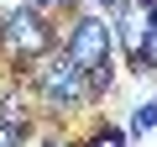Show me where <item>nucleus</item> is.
I'll return each mask as SVG.
<instances>
[{
  "instance_id": "20e7f679",
  "label": "nucleus",
  "mask_w": 157,
  "mask_h": 147,
  "mask_svg": "<svg viewBox=\"0 0 157 147\" xmlns=\"http://www.w3.org/2000/svg\"><path fill=\"white\" fill-rule=\"evenodd\" d=\"M152 11H157V6H147V0H121L115 11H105V21H110V37H115V47L126 53L131 74H141V47H147Z\"/></svg>"
},
{
  "instance_id": "f8f14e48",
  "label": "nucleus",
  "mask_w": 157,
  "mask_h": 147,
  "mask_svg": "<svg viewBox=\"0 0 157 147\" xmlns=\"http://www.w3.org/2000/svg\"><path fill=\"white\" fill-rule=\"evenodd\" d=\"M147 6H157V0H147Z\"/></svg>"
},
{
  "instance_id": "6e6552de",
  "label": "nucleus",
  "mask_w": 157,
  "mask_h": 147,
  "mask_svg": "<svg viewBox=\"0 0 157 147\" xmlns=\"http://www.w3.org/2000/svg\"><path fill=\"white\" fill-rule=\"evenodd\" d=\"M26 137H32V131H21V126H11V121H0V147H26Z\"/></svg>"
},
{
  "instance_id": "423d86ee",
  "label": "nucleus",
  "mask_w": 157,
  "mask_h": 147,
  "mask_svg": "<svg viewBox=\"0 0 157 147\" xmlns=\"http://www.w3.org/2000/svg\"><path fill=\"white\" fill-rule=\"evenodd\" d=\"M152 126H157V100H141V105L131 110V126H126V131H131V137H147Z\"/></svg>"
},
{
  "instance_id": "0eeeda50",
  "label": "nucleus",
  "mask_w": 157,
  "mask_h": 147,
  "mask_svg": "<svg viewBox=\"0 0 157 147\" xmlns=\"http://www.w3.org/2000/svg\"><path fill=\"white\" fill-rule=\"evenodd\" d=\"M141 74L157 79V11H152V26H147V47H141Z\"/></svg>"
},
{
  "instance_id": "1a4fd4ad",
  "label": "nucleus",
  "mask_w": 157,
  "mask_h": 147,
  "mask_svg": "<svg viewBox=\"0 0 157 147\" xmlns=\"http://www.w3.org/2000/svg\"><path fill=\"white\" fill-rule=\"evenodd\" d=\"M26 6H37L42 16H47V11H68V16H73V11H78V0H26Z\"/></svg>"
},
{
  "instance_id": "f03ea898",
  "label": "nucleus",
  "mask_w": 157,
  "mask_h": 147,
  "mask_svg": "<svg viewBox=\"0 0 157 147\" xmlns=\"http://www.w3.org/2000/svg\"><path fill=\"white\" fill-rule=\"evenodd\" d=\"M26 89L37 95V105L47 110V116H73V110H89L94 100H89V79H84V68H78L63 47H52L47 58H37L32 68H26Z\"/></svg>"
},
{
  "instance_id": "39448f33",
  "label": "nucleus",
  "mask_w": 157,
  "mask_h": 147,
  "mask_svg": "<svg viewBox=\"0 0 157 147\" xmlns=\"http://www.w3.org/2000/svg\"><path fill=\"white\" fill-rule=\"evenodd\" d=\"M78 147H126V131H121V126H110V121H94V126H89V137L78 142Z\"/></svg>"
},
{
  "instance_id": "f257e3e1",
  "label": "nucleus",
  "mask_w": 157,
  "mask_h": 147,
  "mask_svg": "<svg viewBox=\"0 0 157 147\" xmlns=\"http://www.w3.org/2000/svg\"><path fill=\"white\" fill-rule=\"evenodd\" d=\"M63 53L84 68L89 79V100L100 105L115 84V37H110V21L105 11H73L68 21V37H63Z\"/></svg>"
},
{
  "instance_id": "7ed1b4c3",
  "label": "nucleus",
  "mask_w": 157,
  "mask_h": 147,
  "mask_svg": "<svg viewBox=\"0 0 157 147\" xmlns=\"http://www.w3.org/2000/svg\"><path fill=\"white\" fill-rule=\"evenodd\" d=\"M58 47V32L47 26V16L37 11V6H11V11H0V58H6V68L11 74H21V68H32L37 58H47Z\"/></svg>"
},
{
  "instance_id": "9b49d317",
  "label": "nucleus",
  "mask_w": 157,
  "mask_h": 147,
  "mask_svg": "<svg viewBox=\"0 0 157 147\" xmlns=\"http://www.w3.org/2000/svg\"><path fill=\"white\" fill-rule=\"evenodd\" d=\"M94 6H100V11H115V6H121V0H94Z\"/></svg>"
},
{
  "instance_id": "9d476101",
  "label": "nucleus",
  "mask_w": 157,
  "mask_h": 147,
  "mask_svg": "<svg viewBox=\"0 0 157 147\" xmlns=\"http://www.w3.org/2000/svg\"><path fill=\"white\" fill-rule=\"evenodd\" d=\"M42 147H78V142H68V137H58V131H47V137H42Z\"/></svg>"
}]
</instances>
